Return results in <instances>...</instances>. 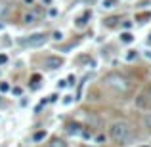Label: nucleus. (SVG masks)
Returning <instances> with one entry per match:
<instances>
[{"instance_id": "6", "label": "nucleus", "mask_w": 151, "mask_h": 147, "mask_svg": "<svg viewBox=\"0 0 151 147\" xmlns=\"http://www.w3.org/2000/svg\"><path fill=\"white\" fill-rule=\"evenodd\" d=\"M10 2H6V0H2V2H0V17H6L8 14H10Z\"/></svg>"}, {"instance_id": "7", "label": "nucleus", "mask_w": 151, "mask_h": 147, "mask_svg": "<svg viewBox=\"0 0 151 147\" xmlns=\"http://www.w3.org/2000/svg\"><path fill=\"white\" fill-rule=\"evenodd\" d=\"M90 11H84V14L81 15V17L77 19V27H86V23H88V19H90Z\"/></svg>"}, {"instance_id": "13", "label": "nucleus", "mask_w": 151, "mask_h": 147, "mask_svg": "<svg viewBox=\"0 0 151 147\" xmlns=\"http://www.w3.org/2000/svg\"><path fill=\"white\" fill-rule=\"evenodd\" d=\"M115 4H117V0H103V2H101V8L109 10V8H113Z\"/></svg>"}, {"instance_id": "21", "label": "nucleus", "mask_w": 151, "mask_h": 147, "mask_svg": "<svg viewBox=\"0 0 151 147\" xmlns=\"http://www.w3.org/2000/svg\"><path fill=\"white\" fill-rule=\"evenodd\" d=\"M58 86H59V88H65V86H67V80H59Z\"/></svg>"}, {"instance_id": "23", "label": "nucleus", "mask_w": 151, "mask_h": 147, "mask_svg": "<svg viewBox=\"0 0 151 147\" xmlns=\"http://www.w3.org/2000/svg\"><path fill=\"white\" fill-rule=\"evenodd\" d=\"M0 29H2V25H0Z\"/></svg>"}, {"instance_id": "22", "label": "nucleus", "mask_w": 151, "mask_h": 147, "mask_svg": "<svg viewBox=\"0 0 151 147\" xmlns=\"http://www.w3.org/2000/svg\"><path fill=\"white\" fill-rule=\"evenodd\" d=\"M145 57H149V59H151V52H149V50L145 52Z\"/></svg>"}, {"instance_id": "3", "label": "nucleus", "mask_w": 151, "mask_h": 147, "mask_svg": "<svg viewBox=\"0 0 151 147\" xmlns=\"http://www.w3.org/2000/svg\"><path fill=\"white\" fill-rule=\"evenodd\" d=\"M46 42H48V37H46L44 33H33V34H29V38L23 40V44L29 46V48H40Z\"/></svg>"}, {"instance_id": "18", "label": "nucleus", "mask_w": 151, "mask_h": 147, "mask_svg": "<svg viewBox=\"0 0 151 147\" xmlns=\"http://www.w3.org/2000/svg\"><path fill=\"white\" fill-rule=\"evenodd\" d=\"M6 61H8V55L6 54H0V65H4Z\"/></svg>"}, {"instance_id": "19", "label": "nucleus", "mask_w": 151, "mask_h": 147, "mask_svg": "<svg viewBox=\"0 0 151 147\" xmlns=\"http://www.w3.org/2000/svg\"><path fill=\"white\" fill-rule=\"evenodd\" d=\"M71 101H73V96H65V99H63V105H69Z\"/></svg>"}, {"instance_id": "15", "label": "nucleus", "mask_w": 151, "mask_h": 147, "mask_svg": "<svg viewBox=\"0 0 151 147\" xmlns=\"http://www.w3.org/2000/svg\"><path fill=\"white\" fill-rule=\"evenodd\" d=\"M8 90H10V84H8V82H0V92H8Z\"/></svg>"}, {"instance_id": "20", "label": "nucleus", "mask_w": 151, "mask_h": 147, "mask_svg": "<svg viewBox=\"0 0 151 147\" xmlns=\"http://www.w3.org/2000/svg\"><path fill=\"white\" fill-rule=\"evenodd\" d=\"M12 92H14V96H21V88H14Z\"/></svg>"}, {"instance_id": "17", "label": "nucleus", "mask_w": 151, "mask_h": 147, "mask_svg": "<svg viewBox=\"0 0 151 147\" xmlns=\"http://www.w3.org/2000/svg\"><path fill=\"white\" fill-rule=\"evenodd\" d=\"M144 122H145V126H147V128L151 130V113H149V115H147V117H145V118H144Z\"/></svg>"}, {"instance_id": "4", "label": "nucleus", "mask_w": 151, "mask_h": 147, "mask_svg": "<svg viewBox=\"0 0 151 147\" xmlns=\"http://www.w3.org/2000/svg\"><path fill=\"white\" fill-rule=\"evenodd\" d=\"M61 65H63V57H59V55H46L44 57V67L50 71L59 69Z\"/></svg>"}, {"instance_id": "10", "label": "nucleus", "mask_w": 151, "mask_h": 147, "mask_svg": "<svg viewBox=\"0 0 151 147\" xmlns=\"http://www.w3.org/2000/svg\"><path fill=\"white\" fill-rule=\"evenodd\" d=\"M132 40H134V34H132V33H128V31L121 34V42H124V44H130Z\"/></svg>"}, {"instance_id": "5", "label": "nucleus", "mask_w": 151, "mask_h": 147, "mask_svg": "<svg viewBox=\"0 0 151 147\" xmlns=\"http://www.w3.org/2000/svg\"><path fill=\"white\" fill-rule=\"evenodd\" d=\"M67 130H69V134H75V136H78V134L82 132V126L78 124V122H69V124H67Z\"/></svg>"}, {"instance_id": "11", "label": "nucleus", "mask_w": 151, "mask_h": 147, "mask_svg": "<svg viewBox=\"0 0 151 147\" xmlns=\"http://www.w3.org/2000/svg\"><path fill=\"white\" fill-rule=\"evenodd\" d=\"M46 136H48V132H46V130H40V132H37L33 136V141H37V143H38V141H42Z\"/></svg>"}, {"instance_id": "24", "label": "nucleus", "mask_w": 151, "mask_h": 147, "mask_svg": "<svg viewBox=\"0 0 151 147\" xmlns=\"http://www.w3.org/2000/svg\"><path fill=\"white\" fill-rule=\"evenodd\" d=\"M84 147H88V145H84Z\"/></svg>"}, {"instance_id": "9", "label": "nucleus", "mask_w": 151, "mask_h": 147, "mask_svg": "<svg viewBox=\"0 0 151 147\" xmlns=\"http://www.w3.org/2000/svg\"><path fill=\"white\" fill-rule=\"evenodd\" d=\"M35 21H37V14H33V11L23 15V23H27V25H31V23H35Z\"/></svg>"}, {"instance_id": "2", "label": "nucleus", "mask_w": 151, "mask_h": 147, "mask_svg": "<svg viewBox=\"0 0 151 147\" xmlns=\"http://www.w3.org/2000/svg\"><path fill=\"white\" fill-rule=\"evenodd\" d=\"M103 84L115 92H128L130 90V80L121 73H109L103 77Z\"/></svg>"}, {"instance_id": "1", "label": "nucleus", "mask_w": 151, "mask_h": 147, "mask_svg": "<svg viewBox=\"0 0 151 147\" xmlns=\"http://www.w3.org/2000/svg\"><path fill=\"white\" fill-rule=\"evenodd\" d=\"M109 136H111V140H113L115 143H119V145H126V143L130 141V138H132V128H130L128 122H124V120H117V122H113V124H111V128H109Z\"/></svg>"}, {"instance_id": "12", "label": "nucleus", "mask_w": 151, "mask_h": 147, "mask_svg": "<svg viewBox=\"0 0 151 147\" xmlns=\"http://www.w3.org/2000/svg\"><path fill=\"white\" fill-rule=\"evenodd\" d=\"M136 57H138V52H136V50H128V54L124 55V59H126V61H134Z\"/></svg>"}, {"instance_id": "14", "label": "nucleus", "mask_w": 151, "mask_h": 147, "mask_svg": "<svg viewBox=\"0 0 151 147\" xmlns=\"http://www.w3.org/2000/svg\"><path fill=\"white\" fill-rule=\"evenodd\" d=\"M119 21V17H109V19H105V25L107 27H115V23Z\"/></svg>"}, {"instance_id": "16", "label": "nucleus", "mask_w": 151, "mask_h": 147, "mask_svg": "<svg viewBox=\"0 0 151 147\" xmlns=\"http://www.w3.org/2000/svg\"><path fill=\"white\" fill-rule=\"evenodd\" d=\"M52 38H54V40H61V38H63V33H61V31H55V33L52 34Z\"/></svg>"}, {"instance_id": "8", "label": "nucleus", "mask_w": 151, "mask_h": 147, "mask_svg": "<svg viewBox=\"0 0 151 147\" xmlns=\"http://www.w3.org/2000/svg\"><path fill=\"white\" fill-rule=\"evenodd\" d=\"M46 147H67V141L65 140H59V138H54Z\"/></svg>"}]
</instances>
